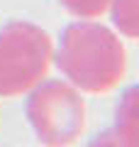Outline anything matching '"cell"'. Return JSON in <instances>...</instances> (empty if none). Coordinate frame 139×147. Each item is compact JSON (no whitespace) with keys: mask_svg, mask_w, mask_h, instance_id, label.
Here are the masks:
<instances>
[{"mask_svg":"<svg viewBox=\"0 0 139 147\" xmlns=\"http://www.w3.org/2000/svg\"><path fill=\"white\" fill-rule=\"evenodd\" d=\"M51 61L81 93H110L127 74V49L112 27L76 20L61 30Z\"/></svg>","mask_w":139,"mask_h":147,"instance_id":"cell-1","label":"cell"},{"mask_svg":"<svg viewBox=\"0 0 139 147\" xmlns=\"http://www.w3.org/2000/svg\"><path fill=\"white\" fill-rule=\"evenodd\" d=\"M54 42L39 25L10 20L0 25V98L25 96L46 79Z\"/></svg>","mask_w":139,"mask_h":147,"instance_id":"cell-2","label":"cell"},{"mask_svg":"<svg viewBox=\"0 0 139 147\" xmlns=\"http://www.w3.org/2000/svg\"><path fill=\"white\" fill-rule=\"evenodd\" d=\"M25 96L27 123L41 145L66 147L86 132V98L73 84L41 79Z\"/></svg>","mask_w":139,"mask_h":147,"instance_id":"cell-3","label":"cell"},{"mask_svg":"<svg viewBox=\"0 0 139 147\" xmlns=\"http://www.w3.org/2000/svg\"><path fill=\"white\" fill-rule=\"evenodd\" d=\"M137 96H139L137 86H129L115 105V125L112 130H108V135L112 137V145H122V147L137 145V135H139Z\"/></svg>","mask_w":139,"mask_h":147,"instance_id":"cell-4","label":"cell"},{"mask_svg":"<svg viewBox=\"0 0 139 147\" xmlns=\"http://www.w3.org/2000/svg\"><path fill=\"white\" fill-rule=\"evenodd\" d=\"M108 12L120 37H124V39L139 37V0H110Z\"/></svg>","mask_w":139,"mask_h":147,"instance_id":"cell-5","label":"cell"},{"mask_svg":"<svg viewBox=\"0 0 139 147\" xmlns=\"http://www.w3.org/2000/svg\"><path fill=\"white\" fill-rule=\"evenodd\" d=\"M59 3L78 20H98L108 12L110 5V0H59Z\"/></svg>","mask_w":139,"mask_h":147,"instance_id":"cell-6","label":"cell"}]
</instances>
